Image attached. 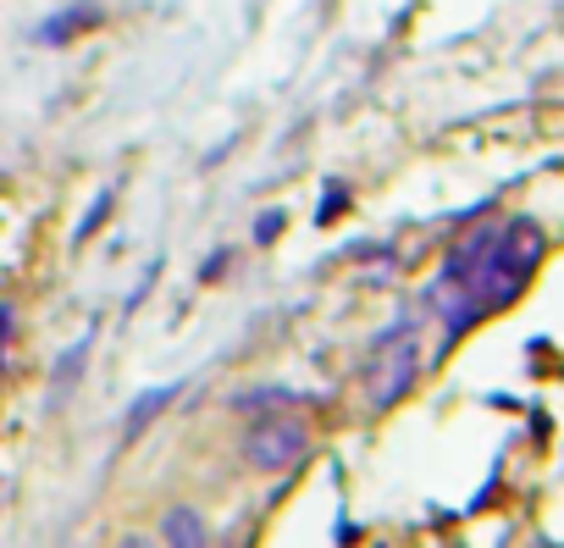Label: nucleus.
Here are the masks:
<instances>
[{"mask_svg": "<svg viewBox=\"0 0 564 548\" xmlns=\"http://www.w3.org/2000/svg\"><path fill=\"white\" fill-rule=\"evenodd\" d=\"M111 205H117V194H111V189H100V194L89 200V211H84V222H78V233H73V238H78V244H89V238L100 233V222H106V211H111Z\"/></svg>", "mask_w": 564, "mask_h": 548, "instance_id": "5", "label": "nucleus"}, {"mask_svg": "<svg viewBox=\"0 0 564 548\" xmlns=\"http://www.w3.org/2000/svg\"><path fill=\"white\" fill-rule=\"evenodd\" d=\"M117 548H161L155 537H139V531H128V537H117Z\"/></svg>", "mask_w": 564, "mask_h": 548, "instance_id": "11", "label": "nucleus"}, {"mask_svg": "<svg viewBox=\"0 0 564 548\" xmlns=\"http://www.w3.org/2000/svg\"><path fill=\"white\" fill-rule=\"evenodd\" d=\"M305 449H311V432H305L300 421H289V416L254 421V427L243 432V460H249L254 471H289L294 460H305Z\"/></svg>", "mask_w": 564, "mask_h": 548, "instance_id": "1", "label": "nucleus"}, {"mask_svg": "<svg viewBox=\"0 0 564 548\" xmlns=\"http://www.w3.org/2000/svg\"><path fill=\"white\" fill-rule=\"evenodd\" d=\"M177 399V383H166V388H144L133 405H128V416H122V443H133V438H144V427L166 410Z\"/></svg>", "mask_w": 564, "mask_h": 548, "instance_id": "4", "label": "nucleus"}, {"mask_svg": "<svg viewBox=\"0 0 564 548\" xmlns=\"http://www.w3.org/2000/svg\"><path fill=\"white\" fill-rule=\"evenodd\" d=\"M84 23H95V12H67V18L45 23V29H40V40H45V45H56L62 34H73V29H84Z\"/></svg>", "mask_w": 564, "mask_h": 548, "instance_id": "7", "label": "nucleus"}, {"mask_svg": "<svg viewBox=\"0 0 564 548\" xmlns=\"http://www.w3.org/2000/svg\"><path fill=\"white\" fill-rule=\"evenodd\" d=\"M388 344V355H377V366H371V405L377 410H388V405H399L404 394H410V383H415V372H421V350L404 339V333H388L382 339Z\"/></svg>", "mask_w": 564, "mask_h": 548, "instance_id": "2", "label": "nucleus"}, {"mask_svg": "<svg viewBox=\"0 0 564 548\" xmlns=\"http://www.w3.org/2000/svg\"><path fill=\"white\" fill-rule=\"evenodd\" d=\"M84 355H89V339H84L78 350H67V355H62V366H56V394H67V383L84 372Z\"/></svg>", "mask_w": 564, "mask_h": 548, "instance_id": "8", "label": "nucleus"}, {"mask_svg": "<svg viewBox=\"0 0 564 548\" xmlns=\"http://www.w3.org/2000/svg\"><path fill=\"white\" fill-rule=\"evenodd\" d=\"M7 339H12V305H0V361H7Z\"/></svg>", "mask_w": 564, "mask_h": 548, "instance_id": "10", "label": "nucleus"}, {"mask_svg": "<svg viewBox=\"0 0 564 548\" xmlns=\"http://www.w3.org/2000/svg\"><path fill=\"white\" fill-rule=\"evenodd\" d=\"M265 405H294L289 388H243L232 394V410H265Z\"/></svg>", "mask_w": 564, "mask_h": 548, "instance_id": "6", "label": "nucleus"}, {"mask_svg": "<svg viewBox=\"0 0 564 548\" xmlns=\"http://www.w3.org/2000/svg\"><path fill=\"white\" fill-rule=\"evenodd\" d=\"M161 542L166 548H210V526L194 504H172V509H161Z\"/></svg>", "mask_w": 564, "mask_h": 548, "instance_id": "3", "label": "nucleus"}, {"mask_svg": "<svg viewBox=\"0 0 564 548\" xmlns=\"http://www.w3.org/2000/svg\"><path fill=\"white\" fill-rule=\"evenodd\" d=\"M276 233H282V211H265V216L254 222V238H260V244H271Z\"/></svg>", "mask_w": 564, "mask_h": 548, "instance_id": "9", "label": "nucleus"}]
</instances>
